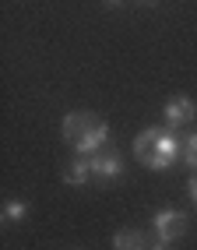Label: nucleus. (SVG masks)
<instances>
[{
  "instance_id": "obj_1",
  "label": "nucleus",
  "mask_w": 197,
  "mask_h": 250,
  "mask_svg": "<svg viewBox=\"0 0 197 250\" xmlns=\"http://www.w3.org/2000/svg\"><path fill=\"white\" fill-rule=\"evenodd\" d=\"M134 155L144 169L166 173L183 159V134L173 127H144L134 138Z\"/></svg>"
},
{
  "instance_id": "obj_2",
  "label": "nucleus",
  "mask_w": 197,
  "mask_h": 250,
  "mask_svg": "<svg viewBox=\"0 0 197 250\" xmlns=\"http://www.w3.org/2000/svg\"><path fill=\"white\" fill-rule=\"evenodd\" d=\"M187 215L179 211V208H158L152 215V232H155V240L162 243H173V240H183V232H187Z\"/></svg>"
},
{
  "instance_id": "obj_3",
  "label": "nucleus",
  "mask_w": 197,
  "mask_h": 250,
  "mask_svg": "<svg viewBox=\"0 0 197 250\" xmlns=\"http://www.w3.org/2000/svg\"><path fill=\"white\" fill-rule=\"evenodd\" d=\"M162 120H166V127L179 130V127H190L197 120V103L190 95H173L166 106H162Z\"/></svg>"
},
{
  "instance_id": "obj_4",
  "label": "nucleus",
  "mask_w": 197,
  "mask_h": 250,
  "mask_svg": "<svg viewBox=\"0 0 197 250\" xmlns=\"http://www.w3.org/2000/svg\"><path fill=\"white\" fill-rule=\"evenodd\" d=\"M92 162V176L95 180H102V183H113V180H120L123 176V159L117 152H109V148H102V152H95L88 155Z\"/></svg>"
},
{
  "instance_id": "obj_5",
  "label": "nucleus",
  "mask_w": 197,
  "mask_h": 250,
  "mask_svg": "<svg viewBox=\"0 0 197 250\" xmlns=\"http://www.w3.org/2000/svg\"><path fill=\"white\" fill-rule=\"evenodd\" d=\"M98 120V116L95 113H85V109H74V113H67V116H63V124H60V134H63V141H67L71 148L81 141V138H85L88 134V130H92V124Z\"/></svg>"
},
{
  "instance_id": "obj_6",
  "label": "nucleus",
  "mask_w": 197,
  "mask_h": 250,
  "mask_svg": "<svg viewBox=\"0 0 197 250\" xmlns=\"http://www.w3.org/2000/svg\"><path fill=\"white\" fill-rule=\"evenodd\" d=\"M106 141H109V124L98 116V120L92 124V130L74 145V152L78 155H95V152H102V148H106Z\"/></svg>"
},
{
  "instance_id": "obj_7",
  "label": "nucleus",
  "mask_w": 197,
  "mask_h": 250,
  "mask_svg": "<svg viewBox=\"0 0 197 250\" xmlns=\"http://www.w3.org/2000/svg\"><path fill=\"white\" fill-rule=\"evenodd\" d=\"M88 180H95V176H92V162H88V155L71 159V162H67V169H63V183L78 190V187H85Z\"/></svg>"
},
{
  "instance_id": "obj_8",
  "label": "nucleus",
  "mask_w": 197,
  "mask_h": 250,
  "mask_svg": "<svg viewBox=\"0 0 197 250\" xmlns=\"http://www.w3.org/2000/svg\"><path fill=\"white\" fill-rule=\"evenodd\" d=\"M152 240L144 236V229H120L113 236V250H148Z\"/></svg>"
},
{
  "instance_id": "obj_9",
  "label": "nucleus",
  "mask_w": 197,
  "mask_h": 250,
  "mask_svg": "<svg viewBox=\"0 0 197 250\" xmlns=\"http://www.w3.org/2000/svg\"><path fill=\"white\" fill-rule=\"evenodd\" d=\"M28 201H21V197H14V201H7L4 205V211H0V219H4L7 226H18V222H25L28 219Z\"/></svg>"
},
{
  "instance_id": "obj_10",
  "label": "nucleus",
  "mask_w": 197,
  "mask_h": 250,
  "mask_svg": "<svg viewBox=\"0 0 197 250\" xmlns=\"http://www.w3.org/2000/svg\"><path fill=\"white\" fill-rule=\"evenodd\" d=\"M183 166L197 173V130H187L183 134Z\"/></svg>"
},
{
  "instance_id": "obj_11",
  "label": "nucleus",
  "mask_w": 197,
  "mask_h": 250,
  "mask_svg": "<svg viewBox=\"0 0 197 250\" xmlns=\"http://www.w3.org/2000/svg\"><path fill=\"white\" fill-rule=\"evenodd\" d=\"M187 194H190V201L197 205V173H194V176L187 180Z\"/></svg>"
},
{
  "instance_id": "obj_12",
  "label": "nucleus",
  "mask_w": 197,
  "mask_h": 250,
  "mask_svg": "<svg viewBox=\"0 0 197 250\" xmlns=\"http://www.w3.org/2000/svg\"><path fill=\"white\" fill-rule=\"evenodd\" d=\"M148 250H173V243H162V240H152V247Z\"/></svg>"
},
{
  "instance_id": "obj_13",
  "label": "nucleus",
  "mask_w": 197,
  "mask_h": 250,
  "mask_svg": "<svg viewBox=\"0 0 197 250\" xmlns=\"http://www.w3.org/2000/svg\"><path fill=\"white\" fill-rule=\"evenodd\" d=\"M106 4H109V7H120V4H123V0H106Z\"/></svg>"
},
{
  "instance_id": "obj_14",
  "label": "nucleus",
  "mask_w": 197,
  "mask_h": 250,
  "mask_svg": "<svg viewBox=\"0 0 197 250\" xmlns=\"http://www.w3.org/2000/svg\"><path fill=\"white\" fill-rule=\"evenodd\" d=\"M134 4H155V0H134Z\"/></svg>"
}]
</instances>
